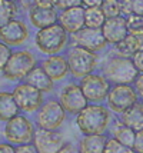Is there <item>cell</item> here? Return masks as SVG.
<instances>
[{
    "mask_svg": "<svg viewBox=\"0 0 143 153\" xmlns=\"http://www.w3.org/2000/svg\"><path fill=\"white\" fill-rule=\"evenodd\" d=\"M104 153H136L133 149L122 145L119 140H116L112 136H107V142H106V147H104Z\"/></svg>",
    "mask_w": 143,
    "mask_h": 153,
    "instance_id": "4316f807",
    "label": "cell"
},
{
    "mask_svg": "<svg viewBox=\"0 0 143 153\" xmlns=\"http://www.w3.org/2000/svg\"><path fill=\"white\" fill-rule=\"evenodd\" d=\"M106 134L115 137V139L119 140L122 145L130 147V149L135 147L136 132H135L133 129H130L129 126H126L122 120H120V117L116 116V114H115V117H113V120H112V123H110V126H109V129H107V133Z\"/></svg>",
    "mask_w": 143,
    "mask_h": 153,
    "instance_id": "ffe728a7",
    "label": "cell"
},
{
    "mask_svg": "<svg viewBox=\"0 0 143 153\" xmlns=\"http://www.w3.org/2000/svg\"><path fill=\"white\" fill-rule=\"evenodd\" d=\"M112 85H133L139 70L130 57H123L113 52L106 56L99 69Z\"/></svg>",
    "mask_w": 143,
    "mask_h": 153,
    "instance_id": "3957f363",
    "label": "cell"
},
{
    "mask_svg": "<svg viewBox=\"0 0 143 153\" xmlns=\"http://www.w3.org/2000/svg\"><path fill=\"white\" fill-rule=\"evenodd\" d=\"M10 1H17V0H10Z\"/></svg>",
    "mask_w": 143,
    "mask_h": 153,
    "instance_id": "60d3db41",
    "label": "cell"
},
{
    "mask_svg": "<svg viewBox=\"0 0 143 153\" xmlns=\"http://www.w3.org/2000/svg\"><path fill=\"white\" fill-rule=\"evenodd\" d=\"M12 93H13V97L20 109V112L29 114V116L36 113L46 99V94L43 92H40L37 87L32 86L30 83L24 82V80L14 83Z\"/></svg>",
    "mask_w": 143,
    "mask_h": 153,
    "instance_id": "9c48e42d",
    "label": "cell"
},
{
    "mask_svg": "<svg viewBox=\"0 0 143 153\" xmlns=\"http://www.w3.org/2000/svg\"><path fill=\"white\" fill-rule=\"evenodd\" d=\"M137 100L139 94L133 85H113L104 105L109 107L113 114L120 116L130 106H133Z\"/></svg>",
    "mask_w": 143,
    "mask_h": 153,
    "instance_id": "7c38bea8",
    "label": "cell"
},
{
    "mask_svg": "<svg viewBox=\"0 0 143 153\" xmlns=\"http://www.w3.org/2000/svg\"><path fill=\"white\" fill-rule=\"evenodd\" d=\"M16 153H39L37 149L33 143H27V145H20L16 146Z\"/></svg>",
    "mask_w": 143,
    "mask_h": 153,
    "instance_id": "e575fe53",
    "label": "cell"
},
{
    "mask_svg": "<svg viewBox=\"0 0 143 153\" xmlns=\"http://www.w3.org/2000/svg\"><path fill=\"white\" fill-rule=\"evenodd\" d=\"M102 32L106 42H107V45L110 47H115L116 45L123 42L129 34L126 17L124 16H117V17L106 19V22H104V25L102 27Z\"/></svg>",
    "mask_w": 143,
    "mask_h": 153,
    "instance_id": "2e32d148",
    "label": "cell"
},
{
    "mask_svg": "<svg viewBox=\"0 0 143 153\" xmlns=\"http://www.w3.org/2000/svg\"><path fill=\"white\" fill-rule=\"evenodd\" d=\"M57 23L60 25L70 36L77 33L79 30H82L83 27H86L84 22V7H73V9H66L59 12V20Z\"/></svg>",
    "mask_w": 143,
    "mask_h": 153,
    "instance_id": "e0dca14e",
    "label": "cell"
},
{
    "mask_svg": "<svg viewBox=\"0 0 143 153\" xmlns=\"http://www.w3.org/2000/svg\"><path fill=\"white\" fill-rule=\"evenodd\" d=\"M12 53H13V49L10 46H7L6 43L0 42V73H3V70H4V67H6Z\"/></svg>",
    "mask_w": 143,
    "mask_h": 153,
    "instance_id": "f1b7e54d",
    "label": "cell"
},
{
    "mask_svg": "<svg viewBox=\"0 0 143 153\" xmlns=\"http://www.w3.org/2000/svg\"><path fill=\"white\" fill-rule=\"evenodd\" d=\"M119 117H120V120L126 126L133 129L135 132L142 130L143 129V102L142 100H137L133 106H130Z\"/></svg>",
    "mask_w": 143,
    "mask_h": 153,
    "instance_id": "7402d4cb",
    "label": "cell"
},
{
    "mask_svg": "<svg viewBox=\"0 0 143 153\" xmlns=\"http://www.w3.org/2000/svg\"><path fill=\"white\" fill-rule=\"evenodd\" d=\"M100 9L106 16V19L122 16V7H120V0H103Z\"/></svg>",
    "mask_w": 143,
    "mask_h": 153,
    "instance_id": "484cf974",
    "label": "cell"
},
{
    "mask_svg": "<svg viewBox=\"0 0 143 153\" xmlns=\"http://www.w3.org/2000/svg\"><path fill=\"white\" fill-rule=\"evenodd\" d=\"M103 0H82L83 7H100Z\"/></svg>",
    "mask_w": 143,
    "mask_h": 153,
    "instance_id": "ab89813d",
    "label": "cell"
},
{
    "mask_svg": "<svg viewBox=\"0 0 143 153\" xmlns=\"http://www.w3.org/2000/svg\"><path fill=\"white\" fill-rule=\"evenodd\" d=\"M133 86L136 89L139 97H143V73H139V76L136 77L135 83H133Z\"/></svg>",
    "mask_w": 143,
    "mask_h": 153,
    "instance_id": "8d00e7d4",
    "label": "cell"
},
{
    "mask_svg": "<svg viewBox=\"0 0 143 153\" xmlns=\"http://www.w3.org/2000/svg\"><path fill=\"white\" fill-rule=\"evenodd\" d=\"M115 114L104 103L93 105L89 103L80 113L76 116V126L83 136L90 134H106Z\"/></svg>",
    "mask_w": 143,
    "mask_h": 153,
    "instance_id": "6da1fadb",
    "label": "cell"
},
{
    "mask_svg": "<svg viewBox=\"0 0 143 153\" xmlns=\"http://www.w3.org/2000/svg\"><path fill=\"white\" fill-rule=\"evenodd\" d=\"M67 140L59 130H46L36 127L33 145L39 153H57Z\"/></svg>",
    "mask_w": 143,
    "mask_h": 153,
    "instance_id": "5bb4252c",
    "label": "cell"
},
{
    "mask_svg": "<svg viewBox=\"0 0 143 153\" xmlns=\"http://www.w3.org/2000/svg\"><path fill=\"white\" fill-rule=\"evenodd\" d=\"M34 132H36V123L34 120L24 113H19L13 119L4 123L3 136L4 140L12 143L14 146L33 143Z\"/></svg>",
    "mask_w": 143,
    "mask_h": 153,
    "instance_id": "52a82bcc",
    "label": "cell"
},
{
    "mask_svg": "<svg viewBox=\"0 0 143 153\" xmlns=\"http://www.w3.org/2000/svg\"><path fill=\"white\" fill-rule=\"evenodd\" d=\"M84 22L86 27L102 29L106 22V16L100 7H84Z\"/></svg>",
    "mask_w": 143,
    "mask_h": 153,
    "instance_id": "d4e9b609",
    "label": "cell"
},
{
    "mask_svg": "<svg viewBox=\"0 0 143 153\" xmlns=\"http://www.w3.org/2000/svg\"><path fill=\"white\" fill-rule=\"evenodd\" d=\"M21 113L12 90H0V122L6 123L14 116Z\"/></svg>",
    "mask_w": 143,
    "mask_h": 153,
    "instance_id": "44dd1931",
    "label": "cell"
},
{
    "mask_svg": "<svg viewBox=\"0 0 143 153\" xmlns=\"http://www.w3.org/2000/svg\"><path fill=\"white\" fill-rule=\"evenodd\" d=\"M57 0H36V6L46 7V9H56Z\"/></svg>",
    "mask_w": 143,
    "mask_h": 153,
    "instance_id": "f35d334b",
    "label": "cell"
},
{
    "mask_svg": "<svg viewBox=\"0 0 143 153\" xmlns=\"http://www.w3.org/2000/svg\"><path fill=\"white\" fill-rule=\"evenodd\" d=\"M16 3L20 9V12H24V13H27L32 7L36 6V0H17Z\"/></svg>",
    "mask_w": 143,
    "mask_h": 153,
    "instance_id": "1f68e13d",
    "label": "cell"
},
{
    "mask_svg": "<svg viewBox=\"0 0 143 153\" xmlns=\"http://www.w3.org/2000/svg\"><path fill=\"white\" fill-rule=\"evenodd\" d=\"M79 85L82 87L87 102L89 103H93V105H103V103H106L107 94H109L110 89L113 86L100 70L84 76L83 79L79 80Z\"/></svg>",
    "mask_w": 143,
    "mask_h": 153,
    "instance_id": "30bf717a",
    "label": "cell"
},
{
    "mask_svg": "<svg viewBox=\"0 0 143 153\" xmlns=\"http://www.w3.org/2000/svg\"><path fill=\"white\" fill-rule=\"evenodd\" d=\"M56 96L69 116H77L89 105L77 80L69 79L59 85Z\"/></svg>",
    "mask_w": 143,
    "mask_h": 153,
    "instance_id": "ba28073f",
    "label": "cell"
},
{
    "mask_svg": "<svg viewBox=\"0 0 143 153\" xmlns=\"http://www.w3.org/2000/svg\"><path fill=\"white\" fill-rule=\"evenodd\" d=\"M82 6V0H57L56 3V10H66V9H73V7Z\"/></svg>",
    "mask_w": 143,
    "mask_h": 153,
    "instance_id": "f546056e",
    "label": "cell"
},
{
    "mask_svg": "<svg viewBox=\"0 0 143 153\" xmlns=\"http://www.w3.org/2000/svg\"><path fill=\"white\" fill-rule=\"evenodd\" d=\"M126 23H127L129 33L142 32L143 30V14L132 13V14H129V16H126Z\"/></svg>",
    "mask_w": 143,
    "mask_h": 153,
    "instance_id": "83f0119b",
    "label": "cell"
},
{
    "mask_svg": "<svg viewBox=\"0 0 143 153\" xmlns=\"http://www.w3.org/2000/svg\"><path fill=\"white\" fill-rule=\"evenodd\" d=\"M40 63L39 56L36 52L27 47L14 49L10 59L7 62L6 67L3 70V79L12 83H19L27 77V74L33 70L34 67Z\"/></svg>",
    "mask_w": 143,
    "mask_h": 153,
    "instance_id": "277c9868",
    "label": "cell"
},
{
    "mask_svg": "<svg viewBox=\"0 0 143 153\" xmlns=\"http://www.w3.org/2000/svg\"><path fill=\"white\" fill-rule=\"evenodd\" d=\"M36 50L43 56L66 53L70 46V34L59 25L55 23L52 26L36 30L33 37Z\"/></svg>",
    "mask_w": 143,
    "mask_h": 153,
    "instance_id": "7a4b0ae2",
    "label": "cell"
},
{
    "mask_svg": "<svg viewBox=\"0 0 143 153\" xmlns=\"http://www.w3.org/2000/svg\"><path fill=\"white\" fill-rule=\"evenodd\" d=\"M70 45L84 47V49L92 50L95 53L106 52L107 47H110L106 39H104V36H103L102 29H93V27H83L77 33L72 34L70 36Z\"/></svg>",
    "mask_w": 143,
    "mask_h": 153,
    "instance_id": "4fadbf2b",
    "label": "cell"
},
{
    "mask_svg": "<svg viewBox=\"0 0 143 153\" xmlns=\"http://www.w3.org/2000/svg\"><path fill=\"white\" fill-rule=\"evenodd\" d=\"M132 60H133L135 66L137 67L139 73H143V49H140V50L132 57Z\"/></svg>",
    "mask_w": 143,
    "mask_h": 153,
    "instance_id": "d6a6232c",
    "label": "cell"
},
{
    "mask_svg": "<svg viewBox=\"0 0 143 153\" xmlns=\"http://www.w3.org/2000/svg\"><path fill=\"white\" fill-rule=\"evenodd\" d=\"M130 6H132V13L143 14V0H130Z\"/></svg>",
    "mask_w": 143,
    "mask_h": 153,
    "instance_id": "d590c367",
    "label": "cell"
},
{
    "mask_svg": "<svg viewBox=\"0 0 143 153\" xmlns=\"http://www.w3.org/2000/svg\"><path fill=\"white\" fill-rule=\"evenodd\" d=\"M133 150L136 153H143V129L136 132V140H135V147Z\"/></svg>",
    "mask_w": 143,
    "mask_h": 153,
    "instance_id": "836d02e7",
    "label": "cell"
},
{
    "mask_svg": "<svg viewBox=\"0 0 143 153\" xmlns=\"http://www.w3.org/2000/svg\"><path fill=\"white\" fill-rule=\"evenodd\" d=\"M24 82L30 83L32 86L37 87L40 92L46 94V96H52V94H56L57 92V83H55L53 80L47 76V73L43 70V67L40 65L34 67L33 70L27 74V77L24 79Z\"/></svg>",
    "mask_w": 143,
    "mask_h": 153,
    "instance_id": "d6986e66",
    "label": "cell"
},
{
    "mask_svg": "<svg viewBox=\"0 0 143 153\" xmlns=\"http://www.w3.org/2000/svg\"><path fill=\"white\" fill-rule=\"evenodd\" d=\"M19 13H20V9L16 1L0 0V27L7 25L10 20L16 19Z\"/></svg>",
    "mask_w": 143,
    "mask_h": 153,
    "instance_id": "cb8c5ba5",
    "label": "cell"
},
{
    "mask_svg": "<svg viewBox=\"0 0 143 153\" xmlns=\"http://www.w3.org/2000/svg\"><path fill=\"white\" fill-rule=\"evenodd\" d=\"M107 142V134H90V136H82L79 140L80 153H104Z\"/></svg>",
    "mask_w": 143,
    "mask_h": 153,
    "instance_id": "603a6c76",
    "label": "cell"
},
{
    "mask_svg": "<svg viewBox=\"0 0 143 153\" xmlns=\"http://www.w3.org/2000/svg\"><path fill=\"white\" fill-rule=\"evenodd\" d=\"M57 153H80V147H79V143L67 140Z\"/></svg>",
    "mask_w": 143,
    "mask_h": 153,
    "instance_id": "4dcf8cb0",
    "label": "cell"
},
{
    "mask_svg": "<svg viewBox=\"0 0 143 153\" xmlns=\"http://www.w3.org/2000/svg\"><path fill=\"white\" fill-rule=\"evenodd\" d=\"M26 20H27L29 25L33 29L40 30V29H44V27H49L52 25H55V23H57V20H59V10L33 6L26 13Z\"/></svg>",
    "mask_w": 143,
    "mask_h": 153,
    "instance_id": "ac0fdd59",
    "label": "cell"
},
{
    "mask_svg": "<svg viewBox=\"0 0 143 153\" xmlns=\"http://www.w3.org/2000/svg\"><path fill=\"white\" fill-rule=\"evenodd\" d=\"M32 36V26L27 20L16 17L7 25L0 27V42L6 43L12 49H20L29 42Z\"/></svg>",
    "mask_w": 143,
    "mask_h": 153,
    "instance_id": "8fae6325",
    "label": "cell"
},
{
    "mask_svg": "<svg viewBox=\"0 0 143 153\" xmlns=\"http://www.w3.org/2000/svg\"><path fill=\"white\" fill-rule=\"evenodd\" d=\"M0 153H16V146L9 142H0Z\"/></svg>",
    "mask_w": 143,
    "mask_h": 153,
    "instance_id": "74e56055",
    "label": "cell"
},
{
    "mask_svg": "<svg viewBox=\"0 0 143 153\" xmlns=\"http://www.w3.org/2000/svg\"><path fill=\"white\" fill-rule=\"evenodd\" d=\"M67 112L63 109L56 94L46 96L40 109L34 113V123L39 129L59 130L67 119Z\"/></svg>",
    "mask_w": 143,
    "mask_h": 153,
    "instance_id": "8992f818",
    "label": "cell"
},
{
    "mask_svg": "<svg viewBox=\"0 0 143 153\" xmlns=\"http://www.w3.org/2000/svg\"><path fill=\"white\" fill-rule=\"evenodd\" d=\"M43 70L47 73V76L53 80L55 83L60 85L63 82L69 80L70 77V69H69L67 57L66 54H52V56H44L39 63Z\"/></svg>",
    "mask_w": 143,
    "mask_h": 153,
    "instance_id": "9a60e30c",
    "label": "cell"
},
{
    "mask_svg": "<svg viewBox=\"0 0 143 153\" xmlns=\"http://www.w3.org/2000/svg\"><path fill=\"white\" fill-rule=\"evenodd\" d=\"M69 69H70V79L79 80L90 73H95L99 70L100 66V53H95L84 47L70 45L66 50Z\"/></svg>",
    "mask_w": 143,
    "mask_h": 153,
    "instance_id": "5b68a950",
    "label": "cell"
}]
</instances>
